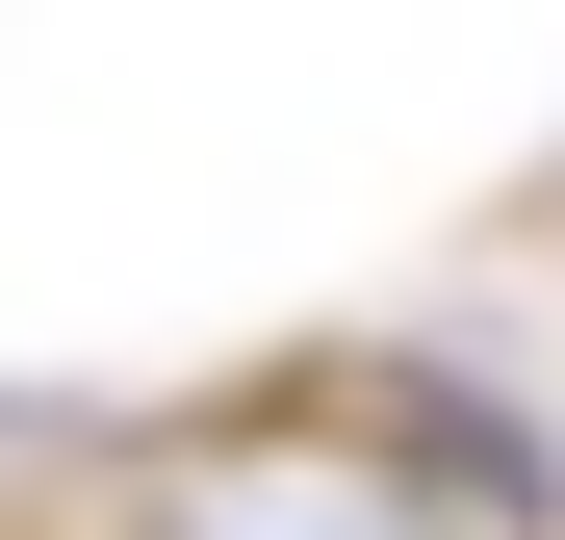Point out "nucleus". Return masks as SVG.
<instances>
[{
    "label": "nucleus",
    "instance_id": "f257e3e1",
    "mask_svg": "<svg viewBox=\"0 0 565 540\" xmlns=\"http://www.w3.org/2000/svg\"><path fill=\"white\" fill-rule=\"evenodd\" d=\"M129 540H462L360 412H282V437H180V464L129 489Z\"/></svg>",
    "mask_w": 565,
    "mask_h": 540
}]
</instances>
